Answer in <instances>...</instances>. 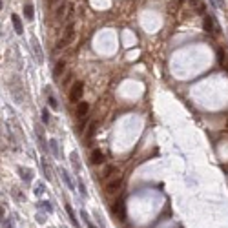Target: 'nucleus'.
<instances>
[{"label": "nucleus", "instance_id": "nucleus-24", "mask_svg": "<svg viewBox=\"0 0 228 228\" xmlns=\"http://www.w3.org/2000/svg\"><path fill=\"white\" fill-rule=\"evenodd\" d=\"M79 192H80V195L82 197H88V192H86V186H84L82 181H79Z\"/></svg>", "mask_w": 228, "mask_h": 228}, {"label": "nucleus", "instance_id": "nucleus-8", "mask_svg": "<svg viewBox=\"0 0 228 228\" xmlns=\"http://www.w3.org/2000/svg\"><path fill=\"white\" fill-rule=\"evenodd\" d=\"M11 22H13L15 31L18 33V35H22V33H24V28H22V22H20V18H18V15H11Z\"/></svg>", "mask_w": 228, "mask_h": 228}, {"label": "nucleus", "instance_id": "nucleus-15", "mask_svg": "<svg viewBox=\"0 0 228 228\" xmlns=\"http://www.w3.org/2000/svg\"><path fill=\"white\" fill-rule=\"evenodd\" d=\"M217 60H219V64H221V66H225V68L228 70V59H226V53H225V51H219V53H217Z\"/></svg>", "mask_w": 228, "mask_h": 228}, {"label": "nucleus", "instance_id": "nucleus-6", "mask_svg": "<svg viewBox=\"0 0 228 228\" xmlns=\"http://www.w3.org/2000/svg\"><path fill=\"white\" fill-rule=\"evenodd\" d=\"M88 111H90V104L88 102H79V106H77V117H80L84 121V117L88 115Z\"/></svg>", "mask_w": 228, "mask_h": 228}, {"label": "nucleus", "instance_id": "nucleus-7", "mask_svg": "<svg viewBox=\"0 0 228 228\" xmlns=\"http://www.w3.org/2000/svg\"><path fill=\"white\" fill-rule=\"evenodd\" d=\"M18 174H20L22 177V181L24 183H31V179H33V174H31V170H28V168H24V166H18Z\"/></svg>", "mask_w": 228, "mask_h": 228}, {"label": "nucleus", "instance_id": "nucleus-9", "mask_svg": "<svg viewBox=\"0 0 228 228\" xmlns=\"http://www.w3.org/2000/svg\"><path fill=\"white\" fill-rule=\"evenodd\" d=\"M121 184H122V179H121V177H117L115 181H110V183H108V192H110V194L117 192V190L121 188Z\"/></svg>", "mask_w": 228, "mask_h": 228}, {"label": "nucleus", "instance_id": "nucleus-27", "mask_svg": "<svg viewBox=\"0 0 228 228\" xmlns=\"http://www.w3.org/2000/svg\"><path fill=\"white\" fill-rule=\"evenodd\" d=\"M35 192H37V195H42L44 194V184H37V190Z\"/></svg>", "mask_w": 228, "mask_h": 228}, {"label": "nucleus", "instance_id": "nucleus-19", "mask_svg": "<svg viewBox=\"0 0 228 228\" xmlns=\"http://www.w3.org/2000/svg\"><path fill=\"white\" fill-rule=\"evenodd\" d=\"M49 150H51V153L55 157H60V153H59V144H57V141H55V139L49 141Z\"/></svg>", "mask_w": 228, "mask_h": 228}, {"label": "nucleus", "instance_id": "nucleus-4", "mask_svg": "<svg viewBox=\"0 0 228 228\" xmlns=\"http://www.w3.org/2000/svg\"><path fill=\"white\" fill-rule=\"evenodd\" d=\"M113 212L115 215L121 219V221H124L126 219V206H124V201H117L113 205Z\"/></svg>", "mask_w": 228, "mask_h": 228}, {"label": "nucleus", "instance_id": "nucleus-25", "mask_svg": "<svg viewBox=\"0 0 228 228\" xmlns=\"http://www.w3.org/2000/svg\"><path fill=\"white\" fill-rule=\"evenodd\" d=\"M2 226L4 228H15L13 226V223H11V219H6V217L2 219Z\"/></svg>", "mask_w": 228, "mask_h": 228}, {"label": "nucleus", "instance_id": "nucleus-17", "mask_svg": "<svg viewBox=\"0 0 228 228\" xmlns=\"http://www.w3.org/2000/svg\"><path fill=\"white\" fill-rule=\"evenodd\" d=\"M71 163H73V168H75V170H77V172H79V170H80V161H79V155H77V152H71Z\"/></svg>", "mask_w": 228, "mask_h": 228}, {"label": "nucleus", "instance_id": "nucleus-26", "mask_svg": "<svg viewBox=\"0 0 228 228\" xmlns=\"http://www.w3.org/2000/svg\"><path fill=\"white\" fill-rule=\"evenodd\" d=\"M190 2H192V6H194L195 9H199V8L203 6V2H201V0H190Z\"/></svg>", "mask_w": 228, "mask_h": 228}, {"label": "nucleus", "instance_id": "nucleus-29", "mask_svg": "<svg viewBox=\"0 0 228 228\" xmlns=\"http://www.w3.org/2000/svg\"><path fill=\"white\" fill-rule=\"evenodd\" d=\"M62 15H64V4L59 8V9H57V17H62Z\"/></svg>", "mask_w": 228, "mask_h": 228}, {"label": "nucleus", "instance_id": "nucleus-14", "mask_svg": "<svg viewBox=\"0 0 228 228\" xmlns=\"http://www.w3.org/2000/svg\"><path fill=\"white\" fill-rule=\"evenodd\" d=\"M60 175H62V179H64V183L68 184V188L71 190V192H75V186H73V183H71V179H70V174L66 172V170H60Z\"/></svg>", "mask_w": 228, "mask_h": 228}, {"label": "nucleus", "instance_id": "nucleus-20", "mask_svg": "<svg viewBox=\"0 0 228 228\" xmlns=\"http://www.w3.org/2000/svg\"><path fill=\"white\" fill-rule=\"evenodd\" d=\"M80 217H82V221H84V223H86V226H88V228H97V226H95V225H93V223H91V219L88 217V214H86L84 210H82V212H80Z\"/></svg>", "mask_w": 228, "mask_h": 228}, {"label": "nucleus", "instance_id": "nucleus-18", "mask_svg": "<svg viewBox=\"0 0 228 228\" xmlns=\"http://www.w3.org/2000/svg\"><path fill=\"white\" fill-rule=\"evenodd\" d=\"M66 212H68V215H70V219H71L73 226L79 228V221H77V217H75V214H73V210H71V206H70V205H66Z\"/></svg>", "mask_w": 228, "mask_h": 228}, {"label": "nucleus", "instance_id": "nucleus-1", "mask_svg": "<svg viewBox=\"0 0 228 228\" xmlns=\"http://www.w3.org/2000/svg\"><path fill=\"white\" fill-rule=\"evenodd\" d=\"M203 26H205V31H206V33L214 35V37H219V24L214 20V17H210V15H205Z\"/></svg>", "mask_w": 228, "mask_h": 228}, {"label": "nucleus", "instance_id": "nucleus-10", "mask_svg": "<svg viewBox=\"0 0 228 228\" xmlns=\"http://www.w3.org/2000/svg\"><path fill=\"white\" fill-rule=\"evenodd\" d=\"M64 68H66V62H64V60H59V62L55 64V70H53V79H55V80L60 77V73L64 71Z\"/></svg>", "mask_w": 228, "mask_h": 228}, {"label": "nucleus", "instance_id": "nucleus-13", "mask_svg": "<svg viewBox=\"0 0 228 228\" xmlns=\"http://www.w3.org/2000/svg\"><path fill=\"white\" fill-rule=\"evenodd\" d=\"M46 95H48V102H49V106H51L53 110H59V102H57V99L53 97L51 90H46Z\"/></svg>", "mask_w": 228, "mask_h": 228}, {"label": "nucleus", "instance_id": "nucleus-11", "mask_svg": "<svg viewBox=\"0 0 228 228\" xmlns=\"http://www.w3.org/2000/svg\"><path fill=\"white\" fill-rule=\"evenodd\" d=\"M40 164H42V170H44L46 179H48V181H51V168H49V164H48V159H42Z\"/></svg>", "mask_w": 228, "mask_h": 228}, {"label": "nucleus", "instance_id": "nucleus-22", "mask_svg": "<svg viewBox=\"0 0 228 228\" xmlns=\"http://www.w3.org/2000/svg\"><path fill=\"white\" fill-rule=\"evenodd\" d=\"M113 172H115L113 166H106V168H104V172H102V175L108 179V177H111V174H113Z\"/></svg>", "mask_w": 228, "mask_h": 228}, {"label": "nucleus", "instance_id": "nucleus-30", "mask_svg": "<svg viewBox=\"0 0 228 228\" xmlns=\"http://www.w3.org/2000/svg\"><path fill=\"white\" fill-rule=\"evenodd\" d=\"M37 221H39V223H40V225H42V223H44L46 219H44V215H37Z\"/></svg>", "mask_w": 228, "mask_h": 228}, {"label": "nucleus", "instance_id": "nucleus-28", "mask_svg": "<svg viewBox=\"0 0 228 228\" xmlns=\"http://www.w3.org/2000/svg\"><path fill=\"white\" fill-rule=\"evenodd\" d=\"M13 197H15V199H20V201H24V195H22L20 192H13Z\"/></svg>", "mask_w": 228, "mask_h": 228}, {"label": "nucleus", "instance_id": "nucleus-2", "mask_svg": "<svg viewBox=\"0 0 228 228\" xmlns=\"http://www.w3.org/2000/svg\"><path fill=\"white\" fill-rule=\"evenodd\" d=\"M73 37H75V26H73V24H70V26L66 28V31H64V37L60 39V42H59V49L66 48V46H68V44L73 40Z\"/></svg>", "mask_w": 228, "mask_h": 228}, {"label": "nucleus", "instance_id": "nucleus-5", "mask_svg": "<svg viewBox=\"0 0 228 228\" xmlns=\"http://www.w3.org/2000/svg\"><path fill=\"white\" fill-rule=\"evenodd\" d=\"M31 48H33V51H35V59H37V62L42 64L44 55H42V51H40V46H39V40H37V39H31Z\"/></svg>", "mask_w": 228, "mask_h": 228}, {"label": "nucleus", "instance_id": "nucleus-16", "mask_svg": "<svg viewBox=\"0 0 228 228\" xmlns=\"http://www.w3.org/2000/svg\"><path fill=\"white\" fill-rule=\"evenodd\" d=\"M39 208L44 210V212H48V214H51V212H53V206H51V203H49V201H42V203H39Z\"/></svg>", "mask_w": 228, "mask_h": 228}, {"label": "nucleus", "instance_id": "nucleus-23", "mask_svg": "<svg viewBox=\"0 0 228 228\" xmlns=\"http://www.w3.org/2000/svg\"><path fill=\"white\" fill-rule=\"evenodd\" d=\"M42 122H44V124H49V113H48L46 108L42 110Z\"/></svg>", "mask_w": 228, "mask_h": 228}, {"label": "nucleus", "instance_id": "nucleus-12", "mask_svg": "<svg viewBox=\"0 0 228 228\" xmlns=\"http://www.w3.org/2000/svg\"><path fill=\"white\" fill-rule=\"evenodd\" d=\"M91 161H93L95 164H101V163L104 161L102 152H101V150H93V152H91Z\"/></svg>", "mask_w": 228, "mask_h": 228}, {"label": "nucleus", "instance_id": "nucleus-3", "mask_svg": "<svg viewBox=\"0 0 228 228\" xmlns=\"http://www.w3.org/2000/svg\"><path fill=\"white\" fill-rule=\"evenodd\" d=\"M82 93H84V84L79 80V82H75L71 86V91H70V101H71V102H77V101L82 97Z\"/></svg>", "mask_w": 228, "mask_h": 228}, {"label": "nucleus", "instance_id": "nucleus-21", "mask_svg": "<svg viewBox=\"0 0 228 228\" xmlns=\"http://www.w3.org/2000/svg\"><path fill=\"white\" fill-rule=\"evenodd\" d=\"M33 6L31 4H26V6H24V15H26V18H33Z\"/></svg>", "mask_w": 228, "mask_h": 228}]
</instances>
